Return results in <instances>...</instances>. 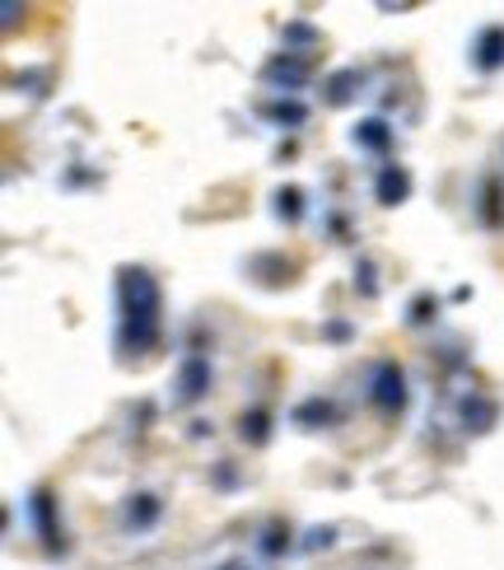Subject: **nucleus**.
<instances>
[{"instance_id":"obj_13","label":"nucleus","mask_w":504,"mask_h":570,"mask_svg":"<svg viewBox=\"0 0 504 570\" xmlns=\"http://www.w3.org/2000/svg\"><path fill=\"white\" fill-rule=\"evenodd\" d=\"M276 216L280 220H299L304 216V193H299V187H280V193H276Z\"/></svg>"},{"instance_id":"obj_11","label":"nucleus","mask_w":504,"mask_h":570,"mask_svg":"<svg viewBox=\"0 0 504 570\" xmlns=\"http://www.w3.org/2000/svg\"><path fill=\"white\" fill-rule=\"evenodd\" d=\"M388 140H393V131H388V122H378V117L355 127V146H365V150H388Z\"/></svg>"},{"instance_id":"obj_10","label":"nucleus","mask_w":504,"mask_h":570,"mask_svg":"<svg viewBox=\"0 0 504 570\" xmlns=\"http://www.w3.org/2000/svg\"><path fill=\"white\" fill-rule=\"evenodd\" d=\"M332 416H336V407L327 397H308V402L295 407V425H304V431H318V425H327Z\"/></svg>"},{"instance_id":"obj_1","label":"nucleus","mask_w":504,"mask_h":570,"mask_svg":"<svg viewBox=\"0 0 504 570\" xmlns=\"http://www.w3.org/2000/svg\"><path fill=\"white\" fill-rule=\"evenodd\" d=\"M159 327H164L159 281L146 267H122L117 272V346L127 355H146L159 346Z\"/></svg>"},{"instance_id":"obj_18","label":"nucleus","mask_w":504,"mask_h":570,"mask_svg":"<svg viewBox=\"0 0 504 570\" xmlns=\"http://www.w3.org/2000/svg\"><path fill=\"white\" fill-rule=\"evenodd\" d=\"M332 538H336V529H314V533L304 538V548L308 552H323V548H332Z\"/></svg>"},{"instance_id":"obj_6","label":"nucleus","mask_w":504,"mask_h":570,"mask_svg":"<svg viewBox=\"0 0 504 570\" xmlns=\"http://www.w3.org/2000/svg\"><path fill=\"white\" fill-rule=\"evenodd\" d=\"M406 193H412V178H406L402 164H383L378 183H374V197H378L383 206H397V202H406Z\"/></svg>"},{"instance_id":"obj_17","label":"nucleus","mask_w":504,"mask_h":570,"mask_svg":"<svg viewBox=\"0 0 504 570\" xmlns=\"http://www.w3.org/2000/svg\"><path fill=\"white\" fill-rule=\"evenodd\" d=\"M439 314V299H429V295H421V299H412V323H429Z\"/></svg>"},{"instance_id":"obj_16","label":"nucleus","mask_w":504,"mask_h":570,"mask_svg":"<svg viewBox=\"0 0 504 570\" xmlns=\"http://www.w3.org/2000/svg\"><path fill=\"white\" fill-rule=\"evenodd\" d=\"M355 85H359V70H342V76H332V80H327V89H332L327 99H332V104H346L350 94H355Z\"/></svg>"},{"instance_id":"obj_9","label":"nucleus","mask_w":504,"mask_h":570,"mask_svg":"<svg viewBox=\"0 0 504 570\" xmlns=\"http://www.w3.org/2000/svg\"><path fill=\"white\" fill-rule=\"evenodd\" d=\"M472 61L482 70H500L504 66V29H482V38L472 47Z\"/></svg>"},{"instance_id":"obj_7","label":"nucleus","mask_w":504,"mask_h":570,"mask_svg":"<svg viewBox=\"0 0 504 570\" xmlns=\"http://www.w3.org/2000/svg\"><path fill=\"white\" fill-rule=\"evenodd\" d=\"M495 416H500V407L491 397H463V431H472V435H486L491 425H495Z\"/></svg>"},{"instance_id":"obj_2","label":"nucleus","mask_w":504,"mask_h":570,"mask_svg":"<svg viewBox=\"0 0 504 570\" xmlns=\"http://www.w3.org/2000/svg\"><path fill=\"white\" fill-rule=\"evenodd\" d=\"M369 402L378 412H388V416L406 407V374H402L397 361H378L369 370Z\"/></svg>"},{"instance_id":"obj_19","label":"nucleus","mask_w":504,"mask_h":570,"mask_svg":"<svg viewBox=\"0 0 504 570\" xmlns=\"http://www.w3.org/2000/svg\"><path fill=\"white\" fill-rule=\"evenodd\" d=\"M355 285H359L365 295H374V291H378V285H374V267H369V263H365V267H355Z\"/></svg>"},{"instance_id":"obj_15","label":"nucleus","mask_w":504,"mask_h":570,"mask_svg":"<svg viewBox=\"0 0 504 570\" xmlns=\"http://www.w3.org/2000/svg\"><path fill=\"white\" fill-rule=\"evenodd\" d=\"M285 548H290V529H280V524H271L267 533H261V542H257L261 557H280Z\"/></svg>"},{"instance_id":"obj_4","label":"nucleus","mask_w":504,"mask_h":570,"mask_svg":"<svg viewBox=\"0 0 504 570\" xmlns=\"http://www.w3.org/2000/svg\"><path fill=\"white\" fill-rule=\"evenodd\" d=\"M178 402H201L206 389H210V361L206 355H187V361L178 365V384H174Z\"/></svg>"},{"instance_id":"obj_12","label":"nucleus","mask_w":504,"mask_h":570,"mask_svg":"<svg viewBox=\"0 0 504 570\" xmlns=\"http://www.w3.org/2000/svg\"><path fill=\"white\" fill-rule=\"evenodd\" d=\"M261 117H267V122H280V127H299L304 117H308V108L295 104V99H276V104L261 108Z\"/></svg>"},{"instance_id":"obj_5","label":"nucleus","mask_w":504,"mask_h":570,"mask_svg":"<svg viewBox=\"0 0 504 570\" xmlns=\"http://www.w3.org/2000/svg\"><path fill=\"white\" fill-rule=\"evenodd\" d=\"M29 519H33V529L42 533V542H47V548H61V529H57V501H52V495H47V491H33L29 495Z\"/></svg>"},{"instance_id":"obj_8","label":"nucleus","mask_w":504,"mask_h":570,"mask_svg":"<svg viewBox=\"0 0 504 570\" xmlns=\"http://www.w3.org/2000/svg\"><path fill=\"white\" fill-rule=\"evenodd\" d=\"M155 519H159V495L136 491L127 501V510H122V524L127 529H155Z\"/></svg>"},{"instance_id":"obj_14","label":"nucleus","mask_w":504,"mask_h":570,"mask_svg":"<svg viewBox=\"0 0 504 570\" xmlns=\"http://www.w3.org/2000/svg\"><path fill=\"white\" fill-rule=\"evenodd\" d=\"M267 412H244V421H238V435H244L248 444H261V440H267Z\"/></svg>"},{"instance_id":"obj_3","label":"nucleus","mask_w":504,"mask_h":570,"mask_svg":"<svg viewBox=\"0 0 504 570\" xmlns=\"http://www.w3.org/2000/svg\"><path fill=\"white\" fill-rule=\"evenodd\" d=\"M308 76H314V66H308L299 52H280V57H271L267 66H261V80H267L271 89H280V94H299L308 85Z\"/></svg>"}]
</instances>
